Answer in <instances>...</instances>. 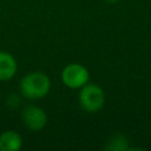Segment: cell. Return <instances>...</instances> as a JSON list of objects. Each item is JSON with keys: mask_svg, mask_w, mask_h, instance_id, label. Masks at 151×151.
<instances>
[{"mask_svg": "<svg viewBox=\"0 0 151 151\" xmlns=\"http://www.w3.org/2000/svg\"><path fill=\"white\" fill-rule=\"evenodd\" d=\"M51 90V80L44 72L27 73L20 80V93L27 99H40L48 94Z\"/></svg>", "mask_w": 151, "mask_h": 151, "instance_id": "6da1fadb", "label": "cell"}, {"mask_svg": "<svg viewBox=\"0 0 151 151\" xmlns=\"http://www.w3.org/2000/svg\"><path fill=\"white\" fill-rule=\"evenodd\" d=\"M79 104L86 112L93 113L99 111L105 103V93L103 88L97 84L87 83L81 88H79Z\"/></svg>", "mask_w": 151, "mask_h": 151, "instance_id": "7a4b0ae2", "label": "cell"}, {"mask_svg": "<svg viewBox=\"0 0 151 151\" xmlns=\"http://www.w3.org/2000/svg\"><path fill=\"white\" fill-rule=\"evenodd\" d=\"M61 80L65 86L70 88H81L90 80L88 70L81 64H68L61 71Z\"/></svg>", "mask_w": 151, "mask_h": 151, "instance_id": "3957f363", "label": "cell"}, {"mask_svg": "<svg viewBox=\"0 0 151 151\" xmlns=\"http://www.w3.org/2000/svg\"><path fill=\"white\" fill-rule=\"evenodd\" d=\"M21 119L31 131H40L47 124L46 112L37 105H27L21 112Z\"/></svg>", "mask_w": 151, "mask_h": 151, "instance_id": "277c9868", "label": "cell"}, {"mask_svg": "<svg viewBox=\"0 0 151 151\" xmlns=\"http://www.w3.org/2000/svg\"><path fill=\"white\" fill-rule=\"evenodd\" d=\"M18 70L17 60L14 57L5 51H0V80L12 79Z\"/></svg>", "mask_w": 151, "mask_h": 151, "instance_id": "5b68a950", "label": "cell"}, {"mask_svg": "<svg viewBox=\"0 0 151 151\" xmlns=\"http://www.w3.org/2000/svg\"><path fill=\"white\" fill-rule=\"evenodd\" d=\"M22 146L21 136L12 130L0 134V151H18Z\"/></svg>", "mask_w": 151, "mask_h": 151, "instance_id": "8992f818", "label": "cell"}, {"mask_svg": "<svg viewBox=\"0 0 151 151\" xmlns=\"http://www.w3.org/2000/svg\"><path fill=\"white\" fill-rule=\"evenodd\" d=\"M105 150L109 151H125L129 150V140L123 134H114L111 137L105 146Z\"/></svg>", "mask_w": 151, "mask_h": 151, "instance_id": "52a82bcc", "label": "cell"}, {"mask_svg": "<svg viewBox=\"0 0 151 151\" xmlns=\"http://www.w3.org/2000/svg\"><path fill=\"white\" fill-rule=\"evenodd\" d=\"M19 103H20V100H19V98L17 97V94H11V96L7 98V104H8L9 106H12V107H17V106L19 105Z\"/></svg>", "mask_w": 151, "mask_h": 151, "instance_id": "ba28073f", "label": "cell"}, {"mask_svg": "<svg viewBox=\"0 0 151 151\" xmlns=\"http://www.w3.org/2000/svg\"><path fill=\"white\" fill-rule=\"evenodd\" d=\"M104 1H106V2H109V4H114V2H118L119 0H104Z\"/></svg>", "mask_w": 151, "mask_h": 151, "instance_id": "9c48e42d", "label": "cell"}]
</instances>
